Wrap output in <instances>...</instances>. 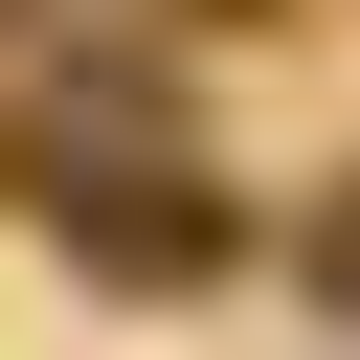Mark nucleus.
<instances>
[{
	"instance_id": "nucleus-1",
	"label": "nucleus",
	"mask_w": 360,
	"mask_h": 360,
	"mask_svg": "<svg viewBox=\"0 0 360 360\" xmlns=\"http://www.w3.org/2000/svg\"><path fill=\"white\" fill-rule=\"evenodd\" d=\"M68 248H90L112 292H202V270H225V202H202V180H68Z\"/></svg>"
},
{
	"instance_id": "nucleus-2",
	"label": "nucleus",
	"mask_w": 360,
	"mask_h": 360,
	"mask_svg": "<svg viewBox=\"0 0 360 360\" xmlns=\"http://www.w3.org/2000/svg\"><path fill=\"white\" fill-rule=\"evenodd\" d=\"M315 270H338V292H360V202H338V225H315Z\"/></svg>"
}]
</instances>
